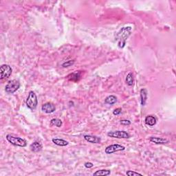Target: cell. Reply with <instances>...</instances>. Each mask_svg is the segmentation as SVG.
<instances>
[{"mask_svg":"<svg viewBox=\"0 0 176 176\" xmlns=\"http://www.w3.org/2000/svg\"><path fill=\"white\" fill-rule=\"evenodd\" d=\"M124 150H125V147L124 146L118 144H114L107 146L105 148V154H114V153L121 151Z\"/></svg>","mask_w":176,"mask_h":176,"instance_id":"52a82bcc","label":"cell"},{"mask_svg":"<svg viewBox=\"0 0 176 176\" xmlns=\"http://www.w3.org/2000/svg\"><path fill=\"white\" fill-rule=\"evenodd\" d=\"M6 138L10 144L14 146H19V147H25L27 146L26 140L22 138L17 137V136H14L11 134H8Z\"/></svg>","mask_w":176,"mask_h":176,"instance_id":"7a4b0ae2","label":"cell"},{"mask_svg":"<svg viewBox=\"0 0 176 176\" xmlns=\"http://www.w3.org/2000/svg\"><path fill=\"white\" fill-rule=\"evenodd\" d=\"M81 77V72H76L72 73V74H70L69 76H68V79L71 81H74V82H77L80 80Z\"/></svg>","mask_w":176,"mask_h":176,"instance_id":"5bb4252c","label":"cell"},{"mask_svg":"<svg viewBox=\"0 0 176 176\" xmlns=\"http://www.w3.org/2000/svg\"><path fill=\"white\" fill-rule=\"evenodd\" d=\"M132 28L131 26H125L123 27L116 34V41L118 43L119 48L123 49L126 45L127 40L128 39L129 36L131 35Z\"/></svg>","mask_w":176,"mask_h":176,"instance_id":"6da1fadb","label":"cell"},{"mask_svg":"<svg viewBox=\"0 0 176 176\" xmlns=\"http://www.w3.org/2000/svg\"><path fill=\"white\" fill-rule=\"evenodd\" d=\"M12 70L9 65L3 64L0 67V72H1V80L7 79L11 76Z\"/></svg>","mask_w":176,"mask_h":176,"instance_id":"5b68a950","label":"cell"},{"mask_svg":"<svg viewBox=\"0 0 176 176\" xmlns=\"http://www.w3.org/2000/svg\"><path fill=\"white\" fill-rule=\"evenodd\" d=\"M30 149L32 151L37 153V152L41 151L42 150L43 146L42 144H41V142H39L38 141H35L34 142H32V143L30 144Z\"/></svg>","mask_w":176,"mask_h":176,"instance_id":"7c38bea8","label":"cell"},{"mask_svg":"<svg viewBox=\"0 0 176 176\" xmlns=\"http://www.w3.org/2000/svg\"><path fill=\"white\" fill-rule=\"evenodd\" d=\"M111 174V171L108 169L98 170L93 173V175H109Z\"/></svg>","mask_w":176,"mask_h":176,"instance_id":"ac0fdd59","label":"cell"},{"mask_svg":"<svg viewBox=\"0 0 176 176\" xmlns=\"http://www.w3.org/2000/svg\"><path fill=\"white\" fill-rule=\"evenodd\" d=\"M144 121H145L146 125H147L150 127H153L156 124L157 119L156 117L152 116V115H149V116L146 117Z\"/></svg>","mask_w":176,"mask_h":176,"instance_id":"4fadbf2b","label":"cell"},{"mask_svg":"<svg viewBox=\"0 0 176 176\" xmlns=\"http://www.w3.org/2000/svg\"><path fill=\"white\" fill-rule=\"evenodd\" d=\"M84 166H85V168L90 169V168H92V167H93L94 164H93V163H92V162H85V164H84Z\"/></svg>","mask_w":176,"mask_h":176,"instance_id":"cb8c5ba5","label":"cell"},{"mask_svg":"<svg viewBox=\"0 0 176 176\" xmlns=\"http://www.w3.org/2000/svg\"><path fill=\"white\" fill-rule=\"evenodd\" d=\"M117 102V98L114 95L108 96L105 99V103L110 105H113Z\"/></svg>","mask_w":176,"mask_h":176,"instance_id":"2e32d148","label":"cell"},{"mask_svg":"<svg viewBox=\"0 0 176 176\" xmlns=\"http://www.w3.org/2000/svg\"><path fill=\"white\" fill-rule=\"evenodd\" d=\"M37 105H38V99L36 94L33 91H30L27 97L26 105L30 110H34L37 108Z\"/></svg>","mask_w":176,"mask_h":176,"instance_id":"3957f363","label":"cell"},{"mask_svg":"<svg viewBox=\"0 0 176 176\" xmlns=\"http://www.w3.org/2000/svg\"><path fill=\"white\" fill-rule=\"evenodd\" d=\"M75 61L74 60H69L67 61L66 62H64L62 64L63 68H69V67L73 66L74 64Z\"/></svg>","mask_w":176,"mask_h":176,"instance_id":"ffe728a7","label":"cell"},{"mask_svg":"<svg viewBox=\"0 0 176 176\" xmlns=\"http://www.w3.org/2000/svg\"><path fill=\"white\" fill-rule=\"evenodd\" d=\"M121 125H131V121L129 120H126V119H123V120H120Z\"/></svg>","mask_w":176,"mask_h":176,"instance_id":"603a6c76","label":"cell"},{"mask_svg":"<svg viewBox=\"0 0 176 176\" xmlns=\"http://www.w3.org/2000/svg\"><path fill=\"white\" fill-rule=\"evenodd\" d=\"M126 174L129 176H134V175H142L141 173L135 172V171H127L126 172Z\"/></svg>","mask_w":176,"mask_h":176,"instance_id":"44dd1931","label":"cell"},{"mask_svg":"<svg viewBox=\"0 0 176 176\" xmlns=\"http://www.w3.org/2000/svg\"><path fill=\"white\" fill-rule=\"evenodd\" d=\"M52 141L54 144H55L56 145L60 146H66L68 145L69 144L68 141H66V140L63 139H61V138H52Z\"/></svg>","mask_w":176,"mask_h":176,"instance_id":"9a60e30c","label":"cell"},{"mask_svg":"<svg viewBox=\"0 0 176 176\" xmlns=\"http://www.w3.org/2000/svg\"><path fill=\"white\" fill-rule=\"evenodd\" d=\"M107 136L110 138H118V139H121V138H129L130 135L128 132L126 131H110L107 133Z\"/></svg>","mask_w":176,"mask_h":176,"instance_id":"8992f818","label":"cell"},{"mask_svg":"<svg viewBox=\"0 0 176 176\" xmlns=\"http://www.w3.org/2000/svg\"><path fill=\"white\" fill-rule=\"evenodd\" d=\"M121 112H122V109L118 107V108L115 109V110L113 111V114L115 115V116H118V115L121 114Z\"/></svg>","mask_w":176,"mask_h":176,"instance_id":"7402d4cb","label":"cell"},{"mask_svg":"<svg viewBox=\"0 0 176 176\" xmlns=\"http://www.w3.org/2000/svg\"><path fill=\"white\" fill-rule=\"evenodd\" d=\"M140 102L142 106H144L146 105V100H147V96H148V92L145 88H142L140 91Z\"/></svg>","mask_w":176,"mask_h":176,"instance_id":"8fae6325","label":"cell"},{"mask_svg":"<svg viewBox=\"0 0 176 176\" xmlns=\"http://www.w3.org/2000/svg\"><path fill=\"white\" fill-rule=\"evenodd\" d=\"M62 121L58 118H53L50 120V125L51 126H56L57 127H61L62 126Z\"/></svg>","mask_w":176,"mask_h":176,"instance_id":"d6986e66","label":"cell"},{"mask_svg":"<svg viewBox=\"0 0 176 176\" xmlns=\"http://www.w3.org/2000/svg\"><path fill=\"white\" fill-rule=\"evenodd\" d=\"M84 139L88 142L93 144H99L101 142V138L98 136L93 135H85Z\"/></svg>","mask_w":176,"mask_h":176,"instance_id":"9c48e42d","label":"cell"},{"mask_svg":"<svg viewBox=\"0 0 176 176\" xmlns=\"http://www.w3.org/2000/svg\"><path fill=\"white\" fill-rule=\"evenodd\" d=\"M126 83L127 85L129 86H132L133 85V81H134V79H133V74L132 72H129L128 74L127 75L126 77Z\"/></svg>","mask_w":176,"mask_h":176,"instance_id":"e0dca14e","label":"cell"},{"mask_svg":"<svg viewBox=\"0 0 176 176\" xmlns=\"http://www.w3.org/2000/svg\"><path fill=\"white\" fill-rule=\"evenodd\" d=\"M41 110L46 114H52L56 111V107L52 102H48L43 105L41 107Z\"/></svg>","mask_w":176,"mask_h":176,"instance_id":"ba28073f","label":"cell"},{"mask_svg":"<svg viewBox=\"0 0 176 176\" xmlns=\"http://www.w3.org/2000/svg\"><path fill=\"white\" fill-rule=\"evenodd\" d=\"M20 87V83L17 80H11L7 83L5 87V91L8 94H13Z\"/></svg>","mask_w":176,"mask_h":176,"instance_id":"277c9868","label":"cell"},{"mask_svg":"<svg viewBox=\"0 0 176 176\" xmlns=\"http://www.w3.org/2000/svg\"><path fill=\"white\" fill-rule=\"evenodd\" d=\"M150 142L156 144H165L169 143V140L166 138H160V137H150Z\"/></svg>","mask_w":176,"mask_h":176,"instance_id":"30bf717a","label":"cell"}]
</instances>
